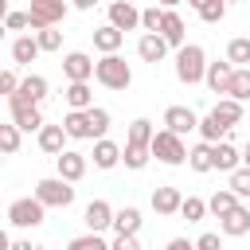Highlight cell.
Here are the masks:
<instances>
[{
  "label": "cell",
  "instance_id": "cell-1",
  "mask_svg": "<svg viewBox=\"0 0 250 250\" xmlns=\"http://www.w3.org/2000/svg\"><path fill=\"white\" fill-rule=\"evenodd\" d=\"M176 78L184 86H195V82L207 78V55H203L199 43H188V47L176 51Z\"/></svg>",
  "mask_w": 250,
  "mask_h": 250
},
{
  "label": "cell",
  "instance_id": "cell-2",
  "mask_svg": "<svg viewBox=\"0 0 250 250\" xmlns=\"http://www.w3.org/2000/svg\"><path fill=\"white\" fill-rule=\"evenodd\" d=\"M94 78H98L105 90H129L133 70H129V62H125L121 55H102L98 66H94Z\"/></svg>",
  "mask_w": 250,
  "mask_h": 250
},
{
  "label": "cell",
  "instance_id": "cell-3",
  "mask_svg": "<svg viewBox=\"0 0 250 250\" xmlns=\"http://www.w3.org/2000/svg\"><path fill=\"white\" fill-rule=\"evenodd\" d=\"M188 145H184V137H176L172 129H160L156 137H152V156L160 160V164H168V168H176V164H184L188 160Z\"/></svg>",
  "mask_w": 250,
  "mask_h": 250
},
{
  "label": "cell",
  "instance_id": "cell-4",
  "mask_svg": "<svg viewBox=\"0 0 250 250\" xmlns=\"http://www.w3.org/2000/svg\"><path fill=\"white\" fill-rule=\"evenodd\" d=\"M35 199L43 207H70L74 203V184L62 180V176H47V180L35 184Z\"/></svg>",
  "mask_w": 250,
  "mask_h": 250
},
{
  "label": "cell",
  "instance_id": "cell-5",
  "mask_svg": "<svg viewBox=\"0 0 250 250\" xmlns=\"http://www.w3.org/2000/svg\"><path fill=\"white\" fill-rule=\"evenodd\" d=\"M27 16H31V27L43 31V27H55L66 20V0H31L27 4Z\"/></svg>",
  "mask_w": 250,
  "mask_h": 250
},
{
  "label": "cell",
  "instance_id": "cell-6",
  "mask_svg": "<svg viewBox=\"0 0 250 250\" xmlns=\"http://www.w3.org/2000/svg\"><path fill=\"white\" fill-rule=\"evenodd\" d=\"M43 203L35 199V195H23V199H12L8 203V223L12 227H39L43 223Z\"/></svg>",
  "mask_w": 250,
  "mask_h": 250
},
{
  "label": "cell",
  "instance_id": "cell-7",
  "mask_svg": "<svg viewBox=\"0 0 250 250\" xmlns=\"http://www.w3.org/2000/svg\"><path fill=\"white\" fill-rule=\"evenodd\" d=\"M8 113H12V121L23 129V133H39L47 121H43V113H39V105H31V102H23L20 94H12L8 98Z\"/></svg>",
  "mask_w": 250,
  "mask_h": 250
},
{
  "label": "cell",
  "instance_id": "cell-8",
  "mask_svg": "<svg viewBox=\"0 0 250 250\" xmlns=\"http://www.w3.org/2000/svg\"><path fill=\"white\" fill-rule=\"evenodd\" d=\"M113 215H117V211H113L105 199H90V203H86V211H82V223H86V230H90V234H102V230H109V227H113Z\"/></svg>",
  "mask_w": 250,
  "mask_h": 250
},
{
  "label": "cell",
  "instance_id": "cell-9",
  "mask_svg": "<svg viewBox=\"0 0 250 250\" xmlns=\"http://www.w3.org/2000/svg\"><path fill=\"white\" fill-rule=\"evenodd\" d=\"M94 59L86 55V51H70L66 59H62V74H66V82H90L94 78Z\"/></svg>",
  "mask_w": 250,
  "mask_h": 250
},
{
  "label": "cell",
  "instance_id": "cell-10",
  "mask_svg": "<svg viewBox=\"0 0 250 250\" xmlns=\"http://www.w3.org/2000/svg\"><path fill=\"white\" fill-rule=\"evenodd\" d=\"M164 129H172L176 137H184V133L199 129V117H195V109H188V105H168V109H164Z\"/></svg>",
  "mask_w": 250,
  "mask_h": 250
},
{
  "label": "cell",
  "instance_id": "cell-11",
  "mask_svg": "<svg viewBox=\"0 0 250 250\" xmlns=\"http://www.w3.org/2000/svg\"><path fill=\"white\" fill-rule=\"evenodd\" d=\"M234 62H207V90L211 94H230V82H234Z\"/></svg>",
  "mask_w": 250,
  "mask_h": 250
},
{
  "label": "cell",
  "instance_id": "cell-12",
  "mask_svg": "<svg viewBox=\"0 0 250 250\" xmlns=\"http://www.w3.org/2000/svg\"><path fill=\"white\" fill-rule=\"evenodd\" d=\"M180 207H184L180 188H172V184L152 188V211H156V215H180Z\"/></svg>",
  "mask_w": 250,
  "mask_h": 250
},
{
  "label": "cell",
  "instance_id": "cell-13",
  "mask_svg": "<svg viewBox=\"0 0 250 250\" xmlns=\"http://www.w3.org/2000/svg\"><path fill=\"white\" fill-rule=\"evenodd\" d=\"M109 23L117 31H133V27H141V12L133 8V0H113L109 4Z\"/></svg>",
  "mask_w": 250,
  "mask_h": 250
},
{
  "label": "cell",
  "instance_id": "cell-14",
  "mask_svg": "<svg viewBox=\"0 0 250 250\" xmlns=\"http://www.w3.org/2000/svg\"><path fill=\"white\" fill-rule=\"evenodd\" d=\"M55 168H59V176H62V180L78 184V180L86 176V156H82V152H74V148H66V152H59V156H55Z\"/></svg>",
  "mask_w": 250,
  "mask_h": 250
},
{
  "label": "cell",
  "instance_id": "cell-15",
  "mask_svg": "<svg viewBox=\"0 0 250 250\" xmlns=\"http://www.w3.org/2000/svg\"><path fill=\"white\" fill-rule=\"evenodd\" d=\"M39 55H43V47H39L35 35H20V39H12V62H16V66H31Z\"/></svg>",
  "mask_w": 250,
  "mask_h": 250
},
{
  "label": "cell",
  "instance_id": "cell-16",
  "mask_svg": "<svg viewBox=\"0 0 250 250\" xmlns=\"http://www.w3.org/2000/svg\"><path fill=\"white\" fill-rule=\"evenodd\" d=\"M62 129H66V137H74V141H94V129H90V113H86V109H66Z\"/></svg>",
  "mask_w": 250,
  "mask_h": 250
},
{
  "label": "cell",
  "instance_id": "cell-17",
  "mask_svg": "<svg viewBox=\"0 0 250 250\" xmlns=\"http://www.w3.org/2000/svg\"><path fill=\"white\" fill-rule=\"evenodd\" d=\"M121 152H125L121 145H113V141H105V137H102V141H94V152H90V156H94V168L109 172V168H117V164H121Z\"/></svg>",
  "mask_w": 250,
  "mask_h": 250
},
{
  "label": "cell",
  "instance_id": "cell-18",
  "mask_svg": "<svg viewBox=\"0 0 250 250\" xmlns=\"http://www.w3.org/2000/svg\"><path fill=\"white\" fill-rule=\"evenodd\" d=\"M137 55H141L145 62H152V66H156V62L168 55V39H164V35H148V31H145V35L137 39Z\"/></svg>",
  "mask_w": 250,
  "mask_h": 250
},
{
  "label": "cell",
  "instance_id": "cell-19",
  "mask_svg": "<svg viewBox=\"0 0 250 250\" xmlns=\"http://www.w3.org/2000/svg\"><path fill=\"white\" fill-rule=\"evenodd\" d=\"M219 227H223V234H227V238H242V234L250 230V207H242V203H238L230 215H223V219H219Z\"/></svg>",
  "mask_w": 250,
  "mask_h": 250
},
{
  "label": "cell",
  "instance_id": "cell-20",
  "mask_svg": "<svg viewBox=\"0 0 250 250\" xmlns=\"http://www.w3.org/2000/svg\"><path fill=\"white\" fill-rule=\"evenodd\" d=\"M121 43H125V31H117L113 23H105V27H98V31H94V47H98L102 55H117V51H121Z\"/></svg>",
  "mask_w": 250,
  "mask_h": 250
},
{
  "label": "cell",
  "instance_id": "cell-21",
  "mask_svg": "<svg viewBox=\"0 0 250 250\" xmlns=\"http://www.w3.org/2000/svg\"><path fill=\"white\" fill-rule=\"evenodd\" d=\"M152 137H156L152 121H148V117H137V121L129 125V137H125V145H129V148H152Z\"/></svg>",
  "mask_w": 250,
  "mask_h": 250
},
{
  "label": "cell",
  "instance_id": "cell-22",
  "mask_svg": "<svg viewBox=\"0 0 250 250\" xmlns=\"http://www.w3.org/2000/svg\"><path fill=\"white\" fill-rule=\"evenodd\" d=\"M215 168L219 172H238L242 168V148H234L230 141H219L215 145Z\"/></svg>",
  "mask_w": 250,
  "mask_h": 250
},
{
  "label": "cell",
  "instance_id": "cell-23",
  "mask_svg": "<svg viewBox=\"0 0 250 250\" xmlns=\"http://www.w3.org/2000/svg\"><path fill=\"white\" fill-rule=\"evenodd\" d=\"M160 35H164V39H168V47H176V51H180V47H188V43H184V20H180V12H176V8H172V12L164 8V27H160Z\"/></svg>",
  "mask_w": 250,
  "mask_h": 250
},
{
  "label": "cell",
  "instance_id": "cell-24",
  "mask_svg": "<svg viewBox=\"0 0 250 250\" xmlns=\"http://www.w3.org/2000/svg\"><path fill=\"white\" fill-rule=\"evenodd\" d=\"M47 90H51V86H47V78H43V74H27V78L20 82V90H16V94H20L23 102H31V105H39V102L47 98Z\"/></svg>",
  "mask_w": 250,
  "mask_h": 250
},
{
  "label": "cell",
  "instance_id": "cell-25",
  "mask_svg": "<svg viewBox=\"0 0 250 250\" xmlns=\"http://www.w3.org/2000/svg\"><path fill=\"white\" fill-rule=\"evenodd\" d=\"M62 141H66V129H62V125H43V129H39V148H43L47 156L66 152V148H62Z\"/></svg>",
  "mask_w": 250,
  "mask_h": 250
},
{
  "label": "cell",
  "instance_id": "cell-26",
  "mask_svg": "<svg viewBox=\"0 0 250 250\" xmlns=\"http://www.w3.org/2000/svg\"><path fill=\"white\" fill-rule=\"evenodd\" d=\"M188 164H191V172H215V145H207V141H199L191 152H188Z\"/></svg>",
  "mask_w": 250,
  "mask_h": 250
},
{
  "label": "cell",
  "instance_id": "cell-27",
  "mask_svg": "<svg viewBox=\"0 0 250 250\" xmlns=\"http://www.w3.org/2000/svg\"><path fill=\"white\" fill-rule=\"evenodd\" d=\"M62 98H66V105H70V109H94V94H90V86H86V82H66Z\"/></svg>",
  "mask_w": 250,
  "mask_h": 250
},
{
  "label": "cell",
  "instance_id": "cell-28",
  "mask_svg": "<svg viewBox=\"0 0 250 250\" xmlns=\"http://www.w3.org/2000/svg\"><path fill=\"white\" fill-rule=\"evenodd\" d=\"M238 203H242V199H238V195H234L230 188H219V191H215V195L207 199V211H211L215 219H223V215H230V211H234Z\"/></svg>",
  "mask_w": 250,
  "mask_h": 250
},
{
  "label": "cell",
  "instance_id": "cell-29",
  "mask_svg": "<svg viewBox=\"0 0 250 250\" xmlns=\"http://www.w3.org/2000/svg\"><path fill=\"white\" fill-rule=\"evenodd\" d=\"M211 113L227 125V129H234L238 121H242V102H234V98H223V102H215L211 105Z\"/></svg>",
  "mask_w": 250,
  "mask_h": 250
},
{
  "label": "cell",
  "instance_id": "cell-30",
  "mask_svg": "<svg viewBox=\"0 0 250 250\" xmlns=\"http://www.w3.org/2000/svg\"><path fill=\"white\" fill-rule=\"evenodd\" d=\"M199 137H203L207 145H219V141H227V137H230V129H227L215 113H207V117H199Z\"/></svg>",
  "mask_w": 250,
  "mask_h": 250
},
{
  "label": "cell",
  "instance_id": "cell-31",
  "mask_svg": "<svg viewBox=\"0 0 250 250\" xmlns=\"http://www.w3.org/2000/svg\"><path fill=\"white\" fill-rule=\"evenodd\" d=\"M113 230H117V234H137V230H141V211H137V207H121V211L113 215Z\"/></svg>",
  "mask_w": 250,
  "mask_h": 250
},
{
  "label": "cell",
  "instance_id": "cell-32",
  "mask_svg": "<svg viewBox=\"0 0 250 250\" xmlns=\"http://www.w3.org/2000/svg\"><path fill=\"white\" fill-rule=\"evenodd\" d=\"M227 62H234V66H246L250 62V39H230L227 43Z\"/></svg>",
  "mask_w": 250,
  "mask_h": 250
},
{
  "label": "cell",
  "instance_id": "cell-33",
  "mask_svg": "<svg viewBox=\"0 0 250 250\" xmlns=\"http://www.w3.org/2000/svg\"><path fill=\"white\" fill-rule=\"evenodd\" d=\"M227 98H234V102H246L250 98V66H238L234 70V82H230V94Z\"/></svg>",
  "mask_w": 250,
  "mask_h": 250
},
{
  "label": "cell",
  "instance_id": "cell-34",
  "mask_svg": "<svg viewBox=\"0 0 250 250\" xmlns=\"http://www.w3.org/2000/svg\"><path fill=\"white\" fill-rule=\"evenodd\" d=\"M141 27H145L148 35H160V27H164V8H160V4L145 8V12H141Z\"/></svg>",
  "mask_w": 250,
  "mask_h": 250
},
{
  "label": "cell",
  "instance_id": "cell-35",
  "mask_svg": "<svg viewBox=\"0 0 250 250\" xmlns=\"http://www.w3.org/2000/svg\"><path fill=\"white\" fill-rule=\"evenodd\" d=\"M66 250H109V242H105L102 234H90V230H86V234L70 238V242H66Z\"/></svg>",
  "mask_w": 250,
  "mask_h": 250
},
{
  "label": "cell",
  "instance_id": "cell-36",
  "mask_svg": "<svg viewBox=\"0 0 250 250\" xmlns=\"http://www.w3.org/2000/svg\"><path fill=\"white\" fill-rule=\"evenodd\" d=\"M180 215H184L188 223H199V219L207 215V199H199V195H188V199H184V207H180Z\"/></svg>",
  "mask_w": 250,
  "mask_h": 250
},
{
  "label": "cell",
  "instance_id": "cell-37",
  "mask_svg": "<svg viewBox=\"0 0 250 250\" xmlns=\"http://www.w3.org/2000/svg\"><path fill=\"white\" fill-rule=\"evenodd\" d=\"M86 113H90V129H94V141H102V137H105V129H109V109L94 105V109H86Z\"/></svg>",
  "mask_w": 250,
  "mask_h": 250
},
{
  "label": "cell",
  "instance_id": "cell-38",
  "mask_svg": "<svg viewBox=\"0 0 250 250\" xmlns=\"http://www.w3.org/2000/svg\"><path fill=\"white\" fill-rule=\"evenodd\" d=\"M0 148L12 156L16 148H20V125L16 121H8V125H0Z\"/></svg>",
  "mask_w": 250,
  "mask_h": 250
},
{
  "label": "cell",
  "instance_id": "cell-39",
  "mask_svg": "<svg viewBox=\"0 0 250 250\" xmlns=\"http://www.w3.org/2000/svg\"><path fill=\"white\" fill-rule=\"evenodd\" d=\"M148 156H152V148H129V145H125V152H121L125 168H133V172H141V168L148 164Z\"/></svg>",
  "mask_w": 250,
  "mask_h": 250
},
{
  "label": "cell",
  "instance_id": "cell-40",
  "mask_svg": "<svg viewBox=\"0 0 250 250\" xmlns=\"http://www.w3.org/2000/svg\"><path fill=\"white\" fill-rule=\"evenodd\" d=\"M238 199H250V168H238V172H230V184H227Z\"/></svg>",
  "mask_w": 250,
  "mask_h": 250
},
{
  "label": "cell",
  "instance_id": "cell-41",
  "mask_svg": "<svg viewBox=\"0 0 250 250\" xmlns=\"http://www.w3.org/2000/svg\"><path fill=\"white\" fill-rule=\"evenodd\" d=\"M223 16H227V4H223V0H207V4L199 8V20H203V23H223Z\"/></svg>",
  "mask_w": 250,
  "mask_h": 250
},
{
  "label": "cell",
  "instance_id": "cell-42",
  "mask_svg": "<svg viewBox=\"0 0 250 250\" xmlns=\"http://www.w3.org/2000/svg\"><path fill=\"white\" fill-rule=\"evenodd\" d=\"M35 39H39V47H43V51H59V47H62V31H55V27L35 31Z\"/></svg>",
  "mask_w": 250,
  "mask_h": 250
},
{
  "label": "cell",
  "instance_id": "cell-43",
  "mask_svg": "<svg viewBox=\"0 0 250 250\" xmlns=\"http://www.w3.org/2000/svg\"><path fill=\"white\" fill-rule=\"evenodd\" d=\"M4 27L8 31H23V27H31V16L27 12H4Z\"/></svg>",
  "mask_w": 250,
  "mask_h": 250
},
{
  "label": "cell",
  "instance_id": "cell-44",
  "mask_svg": "<svg viewBox=\"0 0 250 250\" xmlns=\"http://www.w3.org/2000/svg\"><path fill=\"white\" fill-rule=\"evenodd\" d=\"M20 82H23V78H16V70H4V74H0V94L12 98V94L20 90Z\"/></svg>",
  "mask_w": 250,
  "mask_h": 250
},
{
  "label": "cell",
  "instance_id": "cell-45",
  "mask_svg": "<svg viewBox=\"0 0 250 250\" xmlns=\"http://www.w3.org/2000/svg\"><path fill=\"white\" fill-rule=\"evenodd\" d=\"M195 250H223V238H219L215 230H207V234L195 238Z\"/></svg>",
  "mask_w": 250,
  "mask_h": 250
},
{
  "label": "cell",
  "instance_id": "cell-46",
  "mask_svg": "<svg viewBox=\"0 0 250 250\" xmlns=\"http://www.w3.org/2000/svg\"><path fill=\"white\" fill-rule=\"evenodd\" d=\"M109 250H141V242H137V234H117L109 242Z\"/></svg>",
  "mask_w": 250,
  "mask_h": 250
},
{
  "label": "cell",
  "instance_id": "cell-47",
  "mask_svg": "<svg viewBox=\"0 0 250 250\" xmlns=\"http://www.w3.org/2000/svg\"><path fill=\"white\" fill-rule=\"evenodd\" d=\"M164 250H195V242H188V238H172Z\"/></svg>",
  "mask_w": 250,
  "mask_h": 250
},
{
  "label": "cell",
  "instance_id": "cell-48",
  "mask_svg": "<svg viewBox=\"0 0 250 250\" xmlns=\"http://www.w3.org/2000/svg\"><path fill=\"white\" fill-rule=\"evenodd\" d=\"M98 4H102V0H74V8H78V12H90V8H98Z\"/></svg>",
  "mask_w": 250,
  "mask_h": 250
},
{
  "label": "cell",
  "instance_id": "cell-49",
  "mask_svg": "<svg viewBox=\"0 0 250 250\" xmlns=\"http://www.w3.org/2000/svg\"><path fill=\"white\" fill-rule=\"evenodd\" d=\"M8 250H39V246H31V242H12Z\"/></svg>",
  "mask_w": 250,
  "mask_h": 250
},
{
  "label": "cell",
  "instance_id": "cell-50",
  "mask_svg": "<svg viewBox=\"0 0 250 250\" xmlns=\"http://www.w3.org/2000/svg\"><path fill=\"white\" fill-rule=\"evenodd\" d=\"M242 168H250V141H246V148H242Z\"/></svg>",
  "mask_w": 250,
  "mask_h": 250
},
{
  "label": "cell",
  "instance_id": "cell-51",
  "mask_svg": "<svg viewBox=\"0 0 250 250\" xmlns=\"http://www.w3.org/2000/svg\"><path fill=\"white\" fill-rule=\"evenodd\" d=\"M156 4H160V8H168V12H172V8H176V4H184V0H156Z\"/></svg>",
  "mask_w": 250,
  "mask_h": 250
},
{
  "label": "cell",
  "instance_id": "cell-52",
  "mask_svg": "<svg viewBox=\"0 0 250 250\" xmlns=\"http://www.w3.org/2000/svg\"><path fill=\"white\" fill-rule=\"evenodd\" d=\"M188 4H191V8H195V12H199V8H203V4H207V0H188Z\"/></svg>",
  "mask_w": 250,
  "mask_h": 250
},
{
  "label": "cell",
  "instance_id": "cell-53",
  "mask_svg": "<svg viewBox=\"0 0 250 250\" xmlns=\"http://www.w3.org/2000/svg\"><path fill=\"white\" fill-rule=\"evenodd\" d=\"M223 4H234V0H223Z\"/></svg>",
  "mask_w": 250,
  "mask_h": 250
}]
</instances>
